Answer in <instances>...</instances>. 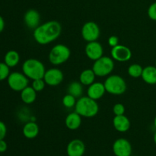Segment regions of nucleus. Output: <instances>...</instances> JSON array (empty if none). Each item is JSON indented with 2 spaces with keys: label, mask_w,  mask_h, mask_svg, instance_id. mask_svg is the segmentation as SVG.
<instances>
[{
  "label": "nucleus",
  "mask_w": 156,
  "mask_h": 156,
  "mask_svg": "<svg viewBox=\"0 0 156 156\" xmlns=\"http://www.w3.org/2000/svg\"><path fill=\"white\" fill-rule=\"evenodd\" d=\"M62 26L57 21H49L40 24L34 30V41L41 45H47L56 41L61 34Z\"/></svg>",
  "instance_id": "f257e3e1"
},
{
  "label": "nucleus",
  "mask_w": 156,
  "mask_h": 156,
  "mask_svg": "<svg viewBox=\"0 0 156 156\" xmlns=\"http://www.w3.org/2000/svg\"><path fill=\"white\" fill-rule=\"evenodd\" d=\"M75 111L82 117L91 118L95 117L98 113V104L97 101L93 100L88 96H82L76 101Z\"/></svg>",
  "instance_id": "f03ea898"
},
{
  "label": "nucleus",
  "mask_w": 156,
  "mask_h": 156,
  "mask_svg": "<svg viewBox=\"0 0 156 156\" xmlns=\"http://www.w3.org/2000/svg\"><path fill=\"white\" fill-rule=\"evenodd\" d=\"M22 73L31 80L44 79L46 69L44 63L37 59H27L22 64Z\"/></svg>",
  "instance_id": "7ed1b4c3"
},
{
  "label": "nucleus",
  "mask_w": 156,
  "mask_h": 156,
  "mask_svg": "<svg viewBox=\"0 0 156 156\" xmlns=\"http://www.w3.org/2000/svg\"><path fill=\"white\" fill-rule=\"evenodd\" d=\"M104 85L106 89V92L113 95H121L124 94L127 89L126 81L119 75L109 76L105 79Z\"/></svg>",
  "instance_id": "20e7f679"
},
{
  "label": "nucleus",
  "mask_w": 156,
  "mask_h": 156,
  "mask_svg": "<svg viewBox=\"0 0 156 156\" xmlns=\"http://www.w3.org/2000/svg\"><path fill=\"white\" fill-rule=\"evenodd\" d=\"M71 50L67 46L59 44L55 45L49 53V61L54 66L63 64L69 59Z\"/></svg>",
  "instance_id": "39448f33"
},
{
  "label": "nucleus",
  "mask_w": 156,
  "mask_h": 156,
  "mask_svg": "<svg viewBox=\"0 0 156 156\" xmlns=\"http://www.w3.org/2000/svg\"><path fill=\"white\" fill-rule=\"evenodd\" d=\"M94 62L92 70L98 77L109 76L114 69V60L108 56H103Z\"/></svg>",
  "instance_id": "423d86ee"
},
{
  "label": "nucleus",
  "mask_w": 156,
  "mask_h": 156,
  "mask_svg": "<svg viewBox=\"0 0 156 156\" xmlns=\"http://www.w3.org/2000/svg\"><path fill=\"white\" fill-rule=\"evenodd\" d=\"M7 82L11 89L21 92L24 88L28 86L29 79L23 73L14 72L10 73L7 79Z\"/></svg>",
  "instance_id": "0eeeda50"
},
{
  "label": "nucleus",
  "mask_w": 156,
  "mask_h": 156,
  "mask_svg": "<svg viewBox=\"0 0 156 156\" xmlns=\"http://www.w3.org/2000/svg\"><path fill=\"white\" fill-rule=\"evenodd\" d=\"M81 34L82 38L87 42L96 41L100 37V27L94 21H88L82 26Z\"/></svg>",
  "instance_id": "6e6552de"
},
{
  "label": "nucleus",
  "mask_w": 156,
  "mask_h": 156,
  "mask_svg": "<svg viewBox=\"0 0 156 156\" xmlns=\"http://www.w3.org/2000/svg\"><path fill=\"white\" fill-rule=\"evenodd\" d=\"M111 55L114 60L120 62H125L132 58V51L126 46L118 44L116 47H112Z\"/></svg>",
  "instance_id": "1a4fd4ad"
},
{
  "label": "nucleus",
  "mask_w": 156,
  "mask_h": 156,
  "mask_svg": "<svg viewBox=\"0 0 156 156\" xmlns=\"http://www.w3.org/2000/svg\"><path fill=\"white\" fill-rule=\"evenodd\" d=\"M63 79V73L57 68H51L46 70L44 76L46 85H48L49 86H57L62 83Z\"/></svg>",
  "instance_id": "9d476101"
},
{
  "label": "nucleus",
  "mask_w": 156,
  "mask_h": 156,
  "mask_svg": "<svg viewBox=\"0 0 156 156\" xmlns=\"http://www.w3.org/2000/svg\"><path fill=\"white\" fill-rule=\"evenodd\" d=\"M112 148L116 156H130L133 152L132 145L124 138H119L115 140Z\"/></svg>",
  "instance_id": "9b49d317"
},
{
  "label": "nucleus",
  "mask_w": 156,
  "mask_h": 156,
  "mask_svg": "<svg viewBox=\"0 0 156 156\" xmlns=\"http://www.w3.org/2000/svg\"><path fill=\"white\" fill-rule=\"evenodd\" d=\"M85 53L88 59L95 61L103 56V47L97 41L88 42L85 47Z\"/></svg>",
  "instance_id": "f8f14e48"
},
{
  "label": "nucleus",
  "mask_w": 156,
  "mask_h": 156,
  "mask_svg": "<svg viewBox=\"0 0 156 156\" xmlns=\"http://www.w3.org/2000/svg\"><path fill=\"white\" fill-rule=\"evenodd\" d=\"M24 22L29 29L34 30L41 23V15L35 9H29L24 15Z\"/></svg>",
  "instance_id": "ddd939ff"
},
{
  "label": "nucleus",
  "mask_w": 156,
  "mask_h": 156,
  "mask_svg": "<svg viewBox=\"0 0 156 156\" xmlns=\"http://www.w3.org/2000/svg\"><path fill=\"white\" fill-rule=\"evenodd\" d=\"M85 152V143L79 139H75L70 141L66 148L68 156H82Z\"/></svg>",
  "instance_id": "4468645a"
},
{
  "label": "nucleus",
  "mask_w": 156,
  "mask_h": 156,
  "mask_svg": "<svg viewBox=\"0 0 156 156\" xmlns=\"http://www.w3.org/2000/svg\"><path fill=\"white\" fill-rule=\"evenodd\" d=\"M106 89L104 83L100 82H94L88 86L87 90V96L93 100L98 101L105 95Z\"/></svg>",
  "instance_id": "2eb2a0df"
},
{
  "label": "nucleus",
  "mask_w": 156,
  "mask_h": 156,
  "mask_svg": "<svg viewBox=\"0 0 156 156\" xmlns=\"http://www.w3.org/2000/svg\"><path fill=\"white\" fill-rule=\"evenodd\" d=\"M113 126L114 129L120 133L127 132L131 126L130 121L126 116L118 115L114 116L113 119Z\"/></svg>",
  "instance_id": "dca6fc26"
},
{
  "label": "nucleus",
  "mask_w": 156,
  "mask_h": 156,
  "mask_svg": "<svg viewBox=\"0 0 156 156\" xmlns=\"http://www.w3.org/2000/svg\"><path fill=\"white\" fill-rule=\"evenodd\" d=\"M66 126L70 130H76L80 127L82 124V116L77 112H72L66 116L65 119Z\"/></svg>",
  "instance_id": "f3484780"
},
{
  "label": "nucleus",
  "mask_w": 156,
  "mask_h": 156,
  "mask_svg": "<svg viewBox=\"0 0 156 156\" xmlns=\"http://www.w3.org/2000/svg\"><path fill=\"white\" fill-rule=\"evenodd\" d=\"M39 126L34 121H29L23 126L22 133L24 137L29 140L36 138L39 134Z\"/></svg>",
  "instance_id": "a211bd4d"
},
{
  "label": "nucleus",
  "mask_w": 156,
  "mask_h": 156,
  "mask_svg": "<svg viewBox=\"0 0 156 156\" xmlns=\"http://www.w3.org/2000/svg\"><path fill=\"white\" fill-rule=\"evenodd\" d=\"M141 78L148 85H156L155 66H147L145 68H143Z\"/></svg>",
  "instance_id": "6ab92c4d"
},
{
  "label": "nucleus",
  "mask_w": 156,
  "mask_h": 156,
  "mask_svg": "<svg viewBox=\"0 0 156 156\" xmlns=\"http://www.w3.org/2000/svg\"><path fill=\"white\" fill-rule=\"evenodd\" d=\"M37 91L32 86H27L21 91V99L26 105H31L36 101Z\"/></svg>",
  "instance_id": "aec40b11"
},
{
  "label": "nucleus",
  "mask_w": 156,
  "mask_h": 156,
  "mask_svg": "<svg viewBox=\"0 0 156 156\" xmlns=\"http://www.w3.org/2000/svg\"><path fill=\"white\" fill-rule=\"evenodd\" d=\"M96 75L92 70V69H87L83 70L79 76V82L85 86H89L94 83L95 80Z\"/></svg>",
  "instance_id": "412c9836"
},
{
  "label": "nucleus",
  "mask_w": 156,
  "mask_h": 156,
  "mask_svg": "<svg viewBox=\"0 0 156 156\" xmlns=\"http://www.w3.org/2000/svg\"><path fill=\"white\" fill-rule=\"evenodd\" d=\"M20 62V55L16 50H9L5 53L4 62L10 68L15 67Z\"/></svg>",
  "instance_id": "4be33fe9"
},
{
  "label": "nucleus",
  "mask_w": 156,
  "mask_h": 156,
  "mask_svg": "<svg viewBox=\"0 0 156 156\" xmlns=\"http://www.w3.org/2000/svg\"><path fill=\"white\" fill-rule=\"evenodd\" d=\"M68 94H72L76 98H79L83 94V85L80 82H72L68 86Z\"/></svg>",
  "instance_id": "5701e85b"
},
{
  "label": "nucleus",
  "mask_w": 156,
  "mask_h": 156,
  "mask_svg": "<svg viewBox=\"0 0 156 156\" xmlns=\"http://www.w3.org/2000/svg\"><path fill=\"white\" fill-rule=\"evenodd\" d=\"M143 70V68L142 67L141 65L137 63H133L128 67L127 73L130 77L137 79V78L141 77Z\"/></svg>",
  "instance_id": "b1692460"
},
{
  "label": "nucleus",
  "mask_w": 156,
  "mask_h": 156,
  "mask_svg": "<svg viewBox=\"0 0 156 156\" xmlns=\"http://www.w3.org/2000/svg\"><path fill=\"white\" fill-rule=\"evenodd\" d=\"M77 100L74 96L70 94H66L64 95L62 99V103L63 106L66 108H72L76 106V104Z\"/></svg>",
  "instance_id": "393cba45"
},
{
  "label": "nucleus",
  "mask_w": 156,
  "mask_h": 156,
  "mask_svg": "<svg viewBox=\"0 0 156 156\" xmlns=\"http://www.w3.org/2000/svg\"><path fill=\"white\" fill-rule=\"evenodd\" d=\"M10 75V67L5 62H0V81L5 80Z\"/></svg>",
  "instance_id": "a878e982"
},
{
  "label": "nucleus",
  "mask_w": 156,
  "mask_h": 156,
  "mask_svg": "<svg viewBox=\"0 0 156 156\" xmlns=\"http://www.w3.org/2000/svg\"><path fill=\"white\" fill-rule=\"evenodd\" d=\"M46 83L44 82V79H36V80H33L32 82V88L37 91V92H40L42 91L45 88Z\"/></svg>",
  "instance_id": "bb28decb"
},
{
  "label": "nucleus",
  "mask_w": 156,
  "mask_h": 156,
  "mask_svg": "<svg viewBox=\"0 0 156 156\" xmlns=\"http://www.w3.org/2000/svg\"><path fill=\"white\" fill-rule=\"evenodd\" d=\"M125 111H126V109H125L124 105L121 103L116 104L113 107V112L115 116L123 115L125 114Z\"/></svg>",
  "instance_id": "cd10ccee"
},
{
  "label": "nucleus",
  "mask_w": 156,
  "mask_h": 156,
  "mask_svg": "<svg viewBox=\"0 0 156 156\" xmlns=\"http://www.w3.org/2000/svg\"><path fill=\"white\" fill-rule=\"evenodd\" d=\"M147 14L149 18L152 21H156V2L149 5Z\"/></svg>",
  "instance_id": "c85d7f7f"
},
{
  "label": "nucleus",
  "mask_w": 156,
  "mask_h": 156,
  "mask_svg": "<svg viewBox=\"0 0 156 156\" xmlns=\"http://www.w3.org/2000/svg\"><path fill=\"white\" fill-rule=\"evenodd\" d=\"M7 134V127L4 122L0 120V140H4Z\"/></svg>",
  "instance_id": "c756f323"
},
{
  "label": "nucleus",
  "mask_w": 156,
  "mask_h": 156,
  "mask_svg": "<svg viewBox=\"0 0 156 156\" xmlns=\"http://www.w3.org/2000/svg\"><path fill=\"white\" fill-rule=\"evenodd\" d=\"M108 42L110 47H116V46H117L119 44V38L117 36H115V35H112V36H111L108 38Z\"/></svg>",
  "instance_id": "7c9ffc66"
},
{
  "label": "nucleus",
  "mask_w": 156,
  "mask_h": 156,
  "mask_svg": "<svg viewBox=\"0 0 156 156\" xmlns=\"http://www.w3.org/2000/svg\"><path fill=\"white\" fill-rule=\"evenodd\" d=\"M8 149V145L4 140H0V153L5 152Z\"/></svg>",
  "instance_id": "2f4dec72"
},
{
  "label": "nucleus",
  "mask_w": 156,
  "mask_h": 156,
  "mask_svg": "<svg viewBox=\"0 0 156 156\" xmlns=\"http://www.w3.org/2000/svg\"><path fill=\"white\" fill-rule=\"evenodd\" d=\"M5 23L4 18L0 15V33L3 31L5 28Z\"/></svg>",
  "instance_id": "473e14b6"
},
{
  "label": "nucleus",
  "mask_w": 156,
  "mask_h": 156,
  "mask_svg": "<svg viewBox=\"0 0 156 156\" xmlns=\"http://www.w3.org/2000/svg\"><path fill=\"white\" fill-rule=\"evenodd\" d=\"M153 140H154V143H155V144L156 145V130H155V133H154V136H153Z\"/></svg>",
  "instance_id": "72a5a7b5"
},
{
  "label": "nucleus",
  "mask_w": 156,
  "mask_h": 156,
  "mask_svg": "<svg viewBox=\"0 0 156 156\" xmlns=\"http://www.w3.org/2000/svg\"><path fill=\"white\" fill-rule=\"evenodd\" d=\"M154 126L156 128V116L155 117V119H154Z\"/></svg>",
  "instance_id": "f704fd0d"
},
{
  "label": "nucleus",
  "mask_w": 156,
  "mask_h": 156,
  "mask_svg": "<svg viewBox=\"0 0 156 156\" xmlns=\"http://www.w3.org/2000/svg\"><path fill=\"white\" fill-rule=\"evenodd\" d=\"M155 67H156V61H155Z\"/></svg>",
  "instance_id": "c9c22d12"
}]
</instances>
